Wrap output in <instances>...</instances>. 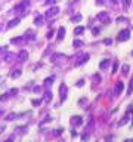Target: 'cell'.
I'll return each instance as SVG.
<instances>
[{"label": "cell", "mask_w": 133, "mask_h": 142, "mask_svg": "<svg viewBox=\"0 0 133 142\" xmlns=\"http://www.w3.org/2000/svg\"><path fill=\"white\" fill-rule=\"evenodd\" d=\"M24 40H25V36H24V37H15V39H12L11 41L15 43V45H19V43H22Z\"/></svg>", "instance_id": "obj_14"}, {"label": "cell", "mask_w": 133, "mask_h": 142, "mask_svg": "<svg viewBox=\"0 0 133 142\" xmlns=\"http://www.w3.org/2000/svg\"><path fill=\"white\" fill-rule=\"evenodd\" d=\"M129 70H130V67H129L127 64L123 65V74H124V76H127V74H129Z\"/></svg>", "instance_id": "obj_21"}, {"label": "cell", "mask_w": 133, "mask_h": 142, "mask_svg": "<svg viewBox=\"0 0 133 142\" xmlns=\"http://www.w3.org/2000/svg\"><path fill=\"white\" fill-rule=\"evenodd\" d=\"M53 78H55L53 76H52V77H49V78H46V80H44V86H46V87H49V86L52 84V82H53Z\"/></svg>", "instance_id": "obj_17"}, {"label": "cell", "mask_w": 133, "mask_h": 142, "mask_svg": "<svg viewBox=\"0 0 133 142\" xmlns=\"http://www.w3.org/2000/svg\"><path fill=\"white\" fill-rule=\"evenodd\" d=\"M92 33H93V36L99 34V28H92Z\"/></svg>", "instance_id": "obj_31"}, {"label": "cell", "mask_w": 133, "mask_h": 142, "mask_svg": "<svg viewBox=\"0 0 133 142\" xmlns=\"http://www.w3.org/2000/svg\"><path fill=\"white\" fill-rule=\"evenodd\" d=\"M62 132H64V130H62V129H56V130H55V135H61Z\"/></svg>", "instance_id": "obj_35"}, {"label": "cell", "mask_w": 133, "mask_h": 142, "mask_svg": "<svg viewBox=\"0 0 133 142\" xmlns=\"http://www.w3.org/2000/svg\"><path fill=\"white\" fill-rule=\"evenodd\" d=\"M50 120H52V118H50V117H49V116H48V117H46V118H44V120H43V121H42V124L48 123V121H50Z\"/></svg>", "instance_id": "obj_34"}, {"label": "cell", "mask_w": 133, "mask_h": 142, "mask_svg": "<svg viewBox=\"0 0 133 142\" xmlns=\"http://www.w3.org/2000/svg\"><path fill=\"white\" fill-rule=\"evenodd\" d=\"M129 117H130V112H127V111H126V116L123 117V120H120V121H118V126H124V124L129 121Z\"/></svg>", "instance_id": "obj_9"}, {"label": "cell", "mask_w": 133, "mask_h": 142, "mask_svg": "<svg viewBox=\"0 0 133 142\" xmlns=\"http://www.w3.org/2000/svg\"><path fill=\"white\" fill-rule=\"evenodd\" d=\"M96 2H98V5H103V3H105L107 0H96Z\"/></svg>", "instance_id": "obj_37"}, {"label": "cell", "mask_w": 133, "mask_h": 142, "mask_svg": "<svg viewBox=\"0 0 133 142\" xmlns=\"http://www.w3.org/2000/svg\"><path fill=\"white\" fill-rule=\"evenodd\" d=\"M31 104H33L34 106H37V105H40V104H42V99H33V101H31Z\"/></svg>", "instance_id": "obj_24"}, {"label": "cell", "mask_w": 133, "mask_h": 142, "mask_svg": "<svg viewBox=\"0 0 133 142\" xmlns=\"http://www.w3.org/2000/svg\"><path fill=\"white\" fill-rule=\"evenodd\" d=\"M34 24H36L37 27H42V25H43V16H42V15L36 16V19H34Z\"/></svg>", "instance_id": "obj_13"}, {"label": "cell", "mask_w": 133, "mask_h": 142, "mask_svg": "<svg viewBox=\"0 0 133 142\" xmlns=\"http://www.w3.org/2000/svg\"><path fill=\"white\" fill-rule=\"evenodd\" d=\"M84 27H83V25H80V27H77V28H74V34L75 36H80V34H83V33H84Z\"/></svg>", "instance_id": "obj_11"}, {"label": "cell", "mask_w": 133, "mask_h": 142, "mask_svg": "<svg viewBox=\"0 0 133 142\" xmlns=\"http://www.w3.org/2000/svg\"><path fill=\"white\" fill-rule=\"evenodd\" d=\"M19 24V18H15V19H12L11 22L7 24V28H13V27H16Z\"/></svg>", "instance_id": "obj_10"}, {"label": "cell", "mask_w": 133, "mask_h": 142, "mask_svg": "<svg viewBox=\"0 0 133 142\" xmlns=\"http://www.w3.org/2000/svg\"><path fill=\"white\" fill-rule=\"evenodd\" d=\"M83 45H84V43H83L81 40H74L73 41V46L74 47H80V46H83Z\"/></svg>", "instance_id": "obj_18"}, {"label": "cell", "mask_w": 133, "mask_h": 142, "mask_svg": "<svg viewBox=\"0 0 133 142\" xmlns=\"http://www.w3.org/2000/svg\"><path fill=\"white\" fill-rule=\"evenodd\" d=\"M108 64H109V59H103L102 62L99 64V68H101V70H103L105 67H108Z\"/></svg>", "instance_id": "obj_16"}, {"label": "cell", "mask_w": 133, "mask_h": 142, "mask_svg": "<svg viewBox=\"0 0 133 142\" xmlns=\"http://www.w3.org/2000/svg\"><path fill=\"white\" fill-rule=\"evenodd\" d=\"M52 99V92H46V93H44V101H46V102H49V101Z\"/></svg>", "instance_id": "obj_19"}, {"label": "cell", "mask_w": 133, "mask_h": 142, "mask_svg": "<svg viewBox=\"0 0 133 142\" xmlns=\"http://www.w3.org/2000/svg\"><path fill=\"white\" fill-rule=\"evenodd\" d=\"M71 123H73L74 126H81V124H83V118L80 117V116H75V117H73Z\"/></svg>", "instance_id": "obj_7"}, {"label": "cell", "mask_w": 133, "mask_h": 142, "mask_svg": "<svg viewBox=\"0 0 133 142\" xmlns=\"http://www.w3.org/2000/svg\"><path fill=\"white\" fill-rule=\"evenodd\" d=\"M132 55H133V52H132Z\"/></svg>", "instance_id": "obj_40"}, {"label": "cell", "mask_w": 133, "mask_h": 142, "mask_svg": "<svg viewBox=\"0 0 133 142\" xmlns=\"http://www.w3.org/2000/svg\"><path fill=\"white\" fill-rule=\"evenodd\" d=\"M123 90H124V83H123V82H118V83H117V86H115V90H114L115 96L121 95V92H123Z\"/></svg>", "instance_id": "obj_5"}, {"label": "cell", "mask_w": 133, "mask_h": 142, "mask_svg": "<svg viewBox=\"0 0 133 142\" xmlns=\"http://www.w3.org/2000/svg\"><path fill=\"white\" fill-rule=\"evenodd\" d=\"M25 39H28V40H34V39H36V33H34V31H31V30H28V31L25 33Z\"/></svg>", "instance_id": "obj_8"}, {"label": "cell", "mask_w": 133, "mask_h": 142, "mask_svg": "<svg viewBox=\"0 0 133 142\" xmlns=\"http://www.w3.org/2000/svg\"><path fill=\"white\" fill-rule=\"evenodd\" d=\"M123 3H124V9H127L130 6V3H132V0H123Z\"/></svg>", "instance_id": "obj_25"}, {"label": "cell", "mask_w": 133, "mask_h": 142, "mask_svg": "<svg viewBox=\"0 0 133 142\" xmlns=\"http://www.w3.org/2000/svg\"><path fill=\"white\" fill-rule=\"evenodd\" d=\"M129 37H130V31H129V30H121L120 33H118L117 40L118 41H126V40H129Z\"/></svg>", "instance_id": "obj_2"}, {"label": "cell", "mask_w": 133, "mask_h": 142, "mask_svg": "<svg viewBox=\"0 0 133 142\" xmlns=\"http://www.w3.org/2000/svg\"><path fill=\"white\" fill-rule=\"evenodd\" d=\"M103 43H105V45H111V43H112V40H111V39H105V40H103Z\"/></svg>", "instance_id": "obj_33"}, {"label": "cell", "mask_w": 133, "mask_h": 142, "mask_svg": "<svg viewBox=\"0 0 133 142\" xmlns=\"http://www.w3.org/2000/svg\"><path fill=\"white\" fill-rule=\"evenodd\" d=\"M13 118H16V114H13V112H12V114H9V116L6 117V120H9V121H11V120H13Z\"/></svg>", "instance_id": "obj_26"}, {"label": "cell", "mask_w": 133, "mask_h": 142, "mask_svg": "<svg viewBox=\"0 0 133 142\" xmlns=\"http://www.w3.org/2000/svg\"><path fill=\"white\" fill-rule=\"evenodd\" d=\"M19 76H21V70H16V71H13L12 74H11V77H12V78H18Z\"/></svg>", "instance_id": "obj_20"}, {"label": "cell", "mask_w": 133, "mask_h": 142, "mask_svg": "<svg viewBox=\"0 0 133 142\" xmlns=\"http://www.w3.org/2000/svg\"><path fill=\"white\" fill-rule=\"evenodd\" d=\"M133 92V78L130 80V84H129V89H127V95H132Z\"/></svg>", "instance_id": "obj_23"}, {"label": "cell", "mask_w": 133, "mask_h": 142, "mask_svg": "<svg viewBox=\"0 0 133 142\" xmlns=\"http://www.w3.org/2000/svg\"><path fill=\"white\" fill-rule=\"evenodd\" d=\"M18 93V89H11L9 90V95H16Z\"/></svg>", "instance_id": "obj_29"}, {"label": "cell", "mask_w": 133, "mask_h": 142, "mask_svg": "<svg viewBox=\"0 0 133 142\" xmlns=\"http://www.w3.org/2000/svg\"><path fill=\"white\" fill-rule=\"evenodd\" d=\"M28 5H30V2H28V0H24V2L21 3V5L15 6V9H13V11H15V12H22V13H24L25 6H28Z\"/></svg>", "instance_id": "obj_4"}, {"label": "cell", "mask_w": 133, "mask_h": 142, "mask_svg": "<svg viewBox=\"0 0 133 142\" xmlns=\"http://www.w3.org/2000/svg\"><path fill=\"white\" fill-rule=\"evenodd\" d=\"M83 84H84V80H79V83H77V86H79V87H81Z\"/></svg>", "instance_id": "obj_36"}, {"label": "cell", "mask_w": 133, "mask_h": 142, "mask_svg": "<svg viewBox=\"0 0 133 142\" xmlns=\"http://www.w3.org/2000/svg\"><path fill=\"white\" fill-rule=\"evenodd\" d=\"M98 21L102 24H109L111 22V18H109V13L108 12H101L98 13Z\"/></svg>", "instance_id": "obj_1"}, {"label": "cell", "mask_w": 133, "mask_h": 142, "mask_svg": "<svg viewBox=\"0 0 133 142\" xmlns=\"http://www.w3.org/2000/svg\"><path fill=\"white\" fill-rule=\"evenodd\" d=\"M71 19H73V22H80V21H81V15H80V13H77V15H75V16H73Z\"/></svg>", "instance_id": "obj_22"}, {"label": "cell", "mask_w": 133, "mask_h": 142, "mask_svg": "<svg viewBox=\"0 0 133 142\" xmlns=\"http://www.w3.org/2000/svg\"><path fill=\"white\" fill-rule=\"evenodd\" d=\"M123 21H126V18H124V16H118V18H117V22H123Z\"/></svg>", "instance_id": "obj_32"}, {"label": "cell", "mask_w": 133, "mask_h": 142, "mask_svg": "<svg viewBox=\"0 0 133 142\" xmlns=\"http://www.w3.org/2000/svg\"><path fill=\"white\" fill-rule=\"evenodd\" d=\"M118 2H120V0H112V3H118Z\"/></svg>", "instance_id": "obj_39"}, {"label": "cell", "mask_w": 133, "mask_h": 142, "mask_svg": "<svg viewBox=\"0 0 133 142\" xmlns=\"http://www.w3.org/2000/svg\"><path fill=\"white\" fill-rule=\"evenodd\" d=\"M117 70H118V62H114V67H112V73H117Z\"/></svg>", "instance_id": "obj_27"}, {"label": "cell", "mask_w": 133, "mask_h": 142, "mask_svg": "<svg viewBox=\"0 0 133 142\" xmlns=\"http://www.w3.org/2000/svg\"><path fill=\"white\" fill-rule=\"evenodd\" d=\"M56 3V0H48L46 2V6H52V5H55Z\"/></svg>", "instance_id": "obj_28"}, {"label": "cell", "mask_w": 133, "mask_h": 142, "mask_svg": "<svg viewBox=\"0 0 133 142\" xmlns=\"http://www.w3.org/2000/svg\"><path fill=\"white\" fill-rule=\"evenodd\" d=\"M59 92H61V101H65V98H66V86L65 84H61Z\"/></svg>", "instance_id": "obj_6"}, {"label": "cell", "mask_w": 133, "mask_h": 142, "mask_svg": "<svg viewBox=\"0 0 133 142\" xmlns=\"http://www.w3.org/2000/svg\"><path fill=\"white\" fill-rule=\"evenodd\" d=\"M18 58H19V61L22 62V61H25V59L28 58V53H27V50H21V53L18 55Z\"/></svg>", "instance_id": "obj_12"}, {"label": "cell", "mask_w": 133, "mask_h": 142, "mask_svg": "<svg viewBox=\"0 0 133 142\" xmlns=\"http://www.w3.org/2000/svg\"><path fill=\"white\" fill-rule=\"evenodd\" d=\"M64 36H65V28H64V27H61L59 30H58V39H64Z\"/></svg>", "instance_id": "obj_15"}, {"label": "cell", "mask_w": 133, "mask_h": 142, "mask_svg": "<svg viewBox=\"0 0 133 142\" xmlns=\"http://www.w3.org/2000/svg\"><path fill=\"white\" fill-rule=\"evenodd\" d=\"M40 90H42V89L39 87V86H36V87H34V92H40Z\"/></svg>", "instance_id": "obj_38"}, {"label": "cell", "mask_w": 133, "mask_h": 142, "mask_svg": "<svg viewBox=\"0 0 133 142\" xmlns=\"http://www.w3.org/2000/svg\"><path fill=\"white\" fill-rule=\"evenodd\" d=\"M46 37H48V39H52V37H53V30H50V31L48 33V36H46Z\"/></svg>", "instance_id": "obj_30"}, {"label": "cell", "mask_w": 133, "mask_h": 142, "mask_svg": "<svg viewBox=\"0 0 133 142\" xmlns=\"http://www.w3.org/2000/svg\"><path fill=\"white\" fill-rule=\"evenodd\" d=\"M58 12H59V7H56V6H55V7H52V9H49V11L46 12V15H44V16L48 18V19H50V18H53L55 15H58Z\"/></svg>", "instance_id": "obj_3"}]
</instances>
